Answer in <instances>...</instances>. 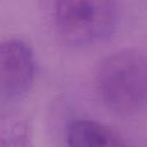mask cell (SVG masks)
Instances as JSON below:
<instances>
[{
  "mask_svg": "<svg viewBox=\"0 0 147 147\" xmlns=\"http://www.w3.org/2000/svg\"><path fill=\"white\" fill-rule=\"evenodd\" d=\"M71 147H119L127 142L114 129L93 119H77L70 123L65 134Z\"/></svg>",
  "mask_w": 147,
  "mask_h": 147,
  "instance_id": "cell-4",
  "label": "cell"
},
{
  "mask_svg": "<svg viewBox=\"0 0 147 147\" xmlns=\"http://www.w3.org/2000/svg\"><path fill=\"white\" fill-rule=\"evenodd\" d=\"M33 129L30 118L14 107L0 108V146H31Z\"/></svg>",
  "mask_w": 147,
  "mask_h": 147,
  "instance_id": "cell-5",
  "label": "cell"
},
{
  "mask_svg": "<svg viewBox=\"0 0 147 147\" xmlns=\"http://www.w3.org/2000/svg\"><path fill=\"white\" fill-rule=\"evenodd\" d=\"M54 21L62 39L75 47L109 39L117 26L116 0H55Z\"/></svg>",
  "mask_w": 147,
  "mask_h": 147,
  "instance_id": "cell-2",
  "label": "cell"
},
{
  "mask_svg": "<svg viewBox=\"0 0 147 147\" xmlns=\"http://www.w3.org/2000/svg\"><path fill=\"white\" fill-rule=\"evenodd\" d=\"M36 67L34 52L26 41L0 40V108L13 107L30 92Z\"/></svg>",
  "mask_w": 147,
  "mask_h": 147,
  "instance_id": "cell-3",
  "label": "cell"
},
{
  "mask_svg": "<svg viewBox=\"0 0 147 147\" xmlns=\"http://www.w3.org/2000/svg\"><path fill=\"white\" fill-rule=\"evenodd\" d=\"M95 88L103 106L122 117L138 115L147 98V61L137 48L116 51L101 60Z\"/></svg>",
  "mask_w": 147,
  "mask_h": 147,
  "instance_id": "cell-1",
  "label": "cell"
}]
</instances>
